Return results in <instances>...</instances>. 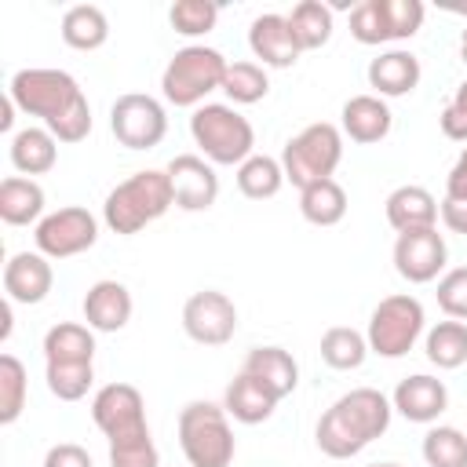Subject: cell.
<instances>
[{"mask_svg": "<svg viewBox=\"0 0 467 467\" xmlns=\"http://www.w3.org/2000/svg\"><path fill=\"white\" fill-rule=\"evenodd\" d=\"M339 161H343V131L336 124H328V120L306 124L281 150L285 182H292L296 190H306V186H314L321 179H332Z\"/></svg>", "mask_w": 467, "mask_h": 467, "instance_id": "cell-7", "label": "cell"}, {"mask_svg": "<svg viewBox=\"0 0 467 467\" xmlns=\"http://www.w3.org/2000/svg\"><path fill=\"white\" fill-rule=\"evenodd\" d=\"M15 109H18V106H15L11 99L0 102V131H11V124H15Z\"/></svg>", "mask_w": 467, "mask_h": 467, "instance_id": "cell-46", "label": "cell"}, {"mask_svg": "<svg viewBox=\"0 0 467 467\" xmlns=\"http://www.w3.org/2000/svg\"><path fill=\"white\" fill-rule=\"evenodd\" d=\"M109 467H161V452L150 434L117 441V445H109Z\"/></svg>", "mask_w": 467, "mask_h": 467, "instance_id": "cell-41", "label": "cell"}, {"mask_svg": "<svg viewBox=\"0 0 467 467\" xmlns=\"http://www.w3.org/2000/svg\"><path fill=\"white\" fill-rule=\"evenodd\" d=\"M0 219L7 226H29L44 219V190L26 175H7L0 182Z\"/></svg>", "mask_w": 467, "mask_h": 467, "instance_id": "cell-26", "label": "cell"}, {"mask_svg": "<svg viewBox=\"0 0 467 467\" xmlns=\"http://www.w3.org/2000/svg\"><path fill=\"white\" fill-rule=\"evenodd\" d=\"M58 161V139L47 128H22L11 135V164L22 175H47Z\"/></svg>", "mask_w": 467, "mask_h": 467, "instance_id": "cell-25", "label": "cell"}, {"mask_svg": "<svg viewBox=\"0 0 467 467\" xmlns=\"http://www.w3.org/2000/svg\"><path fill=\"white\" fill-rule=\"evenodd\" d=\"M390 124H394V113L379 95H354L343 102L339 131L358 146H372V142L387 139Z\"/></svg>", "mask_w": 467, "mask_h": 467, "instance_id": "cell-18", "label": "cell"}, {"mask_svg": "<svg viewBox=\"0 0 467 467\" xmlns=\"http://www.w3.org/2000/svg\"><path fill=\"white\" fill-rule=\"evenodd\" d=\"M51 285H55V270L40 252H15L4 263V292L11 303H26V306L44 303Z\"/></svg>", "mask_w": 467, "mask_h": 467, "instance_id": "cell-16", "label": "cell"}, {"mask_svg": "<svg viewBox=\"0 0 467 467\" xmlns=\"http://www.w3.org/2000/svg\"><path fill=\"white\" fill-rule=\"evenodd\" d=\"M179 449L190 467H230L237 441L226 409L215 401H190L179 412Z\"/></svg>", "mask_w": 467, "mask_h": 467, "instance_id": "cell-6", "label": "cell"}, {"mask_svg": "<svg viewBox=\"0 0 467 467\" xmlns=\"http://www.w3.org/2000/svg\"><path fill=\"white\" fill-rule=\"evenodd\" d=\"M383 208H387V223H390L398 234L427 230V226L438 223V201H434V193L423 190V186H412V182L390 190V197H387Z\"/></svg>", "mask_w": 467, "mask_h": 467, "instance_id": "cell-22", "label": "cell"}, {"mask_svg": "<svg viewBox=\"0 0 467 467\" xmlns=\"http://www.w3.org/2000/svg\"><path fill=\"white\" fill-rule=\"evenodd\" d=\"M387 7V22H390V40H409L420 33L427 7L420 0H383Z\"/></svg>", "mask_w": 467, "mask_h": 467, "instance_id": "cell-40", "label": "cell"}, {"mask_svg": "<svg viewBox=\"0 0 467 467\" xmlns=\"http://www.w3.org/2000/svg\"><path fill=\"white\" fill-rule=\"evenodd\" d=\"M423 303L409 292H398V296H387L376 303L372 317H368V350L379 354V358H405L416 339L423 336Z\"/></svg>", "mask_w": 467, "mask_h": 467, "instance_id": "cell-8", "label": "cell"}, {"mask_svg": "<svg viewBox=\"0 0 467 467\" xmlns=\"http://www.w3.org/2000/svg\"><path fill=\"white\" fill-rule=\"evenodd\" d=\"M62 40L73 51H95L109 40V18L95 4H73L62 15Z\"/></svg>", "mask_w": 467, "mask_h": 467, "instance_id": "cell-27", "label": "cell"}, {"mask_svg": "<svg viewBox=\"0 0 467 467\" xmlns=\"http://www.w3.org/2000/svg\"><path fill=\"white\" fill-rule=\"evenodd\" d=\"M420 58L412 51H383L368 62V88L379 95V99H401L409 91H416L420 84Z\"/></svg>", "mask_w": 467, "mask_h": 467, "instance_id": "cell-20", "label": "cell"}, {"mask_svg": "<svg viewBox=\"0 0 467 467\" xmlns=\"http://www.w3.org/2000/svg\"><path fill=\"white\" fill-rule=\"evenodd\" d=\"M11 336V299L0 306V339H7Z\"/></svg>", "mask_w": 467, "mask_h": 467, "instance_id": "cell-47", "label": "cell"}, {"mask_svg": "<svg viewBox=\"0 0 467 467\" xmlns=\"http://www.w3.org/2000/svg\"><path fill=\"white\" fill-rule=\"evenodd\" d=\"M285 186V168L281 161L266 157V153H252L244 164H237V190L248 201H266Z\"/></svg>", "mask_w": 467, "mask_h": 467, "instance_id": "cell-30", "label": "cell"}, {"mask_svg": "<svg viewBox=\"0 0 467 467\" xmlns=\"http://www.w3.org/2000/svg\"><path fill=\"white\" fill-rule=\"evenodd\" d=\"M171 204H175V193H171L168 171L146 168V171L128 175L124 182H117V186L106 193L102 219H106V226H109L113 234L131 237V234L146 230L150 223H157Z\"/></svg>", "mask_w": 467, "mask_h": 467, "instance_id": "cell-3", "label": "cell"}, {"mask_svg": "<svg viewBox=\"0 0 467 467\" xmlns=\"http://www.w3.org/2000/svg\"><path fill=\"white\" fill-rule=\"evenodd\" d=\"M7 99L40 117L58 142H84L91 131V106L80 84L66 69H18L7 84Z\"/></svg>", "mask_w": 467, "mask_h": 467, "instance_id": "cell-1", "label": "cell"}, {"mask_svg": "<svg viewBox=\"0 0 467 467\" xmlns=\"http://www.w3.org/2000/svg\"><path fill=\"white\" fill-rule=\"evenodd\" d=\"M368 467H401V463H368Z\"/></svg>", "mask_w": 467, "mask_h": 467, "instance_id": "cell-49", "label": "cell"}, {"mask_svg": "<svg viewBox=\"0 0 467 467\" xmlns=\"http://www.w3.org/2000/svg\"><path fill=\"white\" fill-rule=\"evenodd\" d=\"M26 394H29V379H26V365L15 354H0V423H15L26 409Z\"/></svg>", "mask_w": 467, "mask_h": 467, "instance_id": "cell-34", "label": "cell"}, {"mask_svg": "<svg viewBox=\"0 0 467 467\" xmlns=\"http://www.w3.org/2000/svg\"><path fill=\"white\" fill-rule=\"evenodd\" d=\"M190 135L208 164H244L255 150V128L226 102H204L190 117Z\"/></svg>", "mask_w": 467, "mask_h": 467, "instance_id": "cell-5", "label": "cell"}, {"mask_svg": "<svg viewBox=\"0 0 467 467\" xmlns=\"http://www.w3.org/2000/svg\"><path fill=\"white\" fill-rule=\"evenodd\" d=\"M299 212L314 226H336L347 215V190L336 179H321V182L299 190Z\"/></svg>", "mask_w": 467, "mask_h": 467, "instance_id": "cell-28", "label": "cell"}, {"mask_svg": "<svg viewBox=\"0 0 467 467\" xmlns=\"http://www.w3.org/2000/svg\"><path fill=\"white\" fill-rule=\"evenodd\" d=\"M288 26H292L299 51H317L332 36V7L321 0H299L288 15Z\"/></svg>", "mask_w": 467, "mask_h": 467, "instance_id": "cell-29", "label": "cell"}, {"mask_svg": "<svg viewBox=\"0 0 467 467\" xmlns=\"http://www.w3.org/2000/svg\"><path fill=\"white\" fill-rule=\"evenodd\" d=\"M420 452L427 467H467V434L456 427H431Z\"/></svg>", "mask_w": 467, "mask_h": 467, "instance_id": "cell-35", "label": "cell"}, {"mask_svg": "<svg viewBox=\"0 0 467 467\" xmlns=\"http://www.w3.org/2000/svg\"><path fill=\"white\" fill-rule=\"evenodd\" d=\"M390 398L379 394L376 387H358L347 390L343 398H336L328 405V412L317 420V449L328 460H350L358 456L365 445H372L379 434H387L390 427Z\"/></svg>", "mask_w": 467, "mask_h": 467, "instance_id": "cell-2", "label": "cell"}, {"mask_svg": "<svg viewBox=\"0 0 467 467\" xmlns=\"http://www.w3.org/2000/svg\"><path fill=\"white\" fill-rule=\"evenodd\" d=\"M241 372H248L259 383H266L277 398H288L296 390V383H299V365L285 347H252L244 365H241Z\"/></svg>", "mask_w": 467, "mask_h": 467, "instance_id": "cell-23", "label": "cell"}, {"mask_svg": "<svg viewBox=\"0 0 467 467\" xmlns=\"http://www.w3.org/2000/svg\"><path fill=\"white\" fill-rule=\"evenodd\" d=\"M44 467H91V452L77 441H58L44 452Z\"/></svg>", "mask_w": 467, "mask_h": 467, "instance_id": "cell-43", "label": "cell"}, {"mask_svg": "<svg viewBox=\"0 0 467 467\" xmlns=\"http://www.w3.org/2000/svg\"><path fill=\"white\" fill-rule=\"evenodd\" d=\"M350 36L358 44H387L390 40V22L383 0H361L350 7Z\"/></svg>", "mask_w": 467, "mask_h": 467, "instance_id": "cell-37", "label": "cell"}, {"mask_svg": "<svg viewBox=\"0 0 467 467\" xmlns=\"http://www.w3.org/2000/svg\"><path fill=\"white\" fill-rule=\"evenodd\" d=\"M168 179H171V193H175V208L182 212H204L215 204L219 197V175L215 168L197 157V153H179L168 161Z\"/></svg>", "mask_w": 467, "mask_h": 467, "instance_id": "cell-14", "label": "cell"}, {"mask_svg": "<svg viewBox=\"0 0 467 467\" xmlns=\"http://www.w3.org/2000/svg\"><path fill=\"white\" fill-rule=\"evenodd\" d=\"M33 241H36V252L47 259H73L99 241V219L88 208L69 204L44 215L33 230Z\"/></svg>", "mask_w": 467, "mask_h": 467, "instance_id": "cell-11", "label": "cell"}, {"mask_svg": "<svg viewBox=\"0 0 467 467\" xmlns=\"http://www.w3.org/2000/svg\"><path fill=\"white\" fill-rule=\"evenodd\" d=\"M168 22L182 36H204L219 22V4H212V0H175L168 7Z\"/></svg>", "mask_w": 467, "mask_h": 467, "instance_id": "cell-36", "label": "cell"}, {"mask_svg": "<svg viewBox=\"0 0 467 467\" xmlns=\"http://www.w3.org/2000/svg\"><path fill=\"white\" fill-rule=\"evenodd\" d=\"M445 259H449V248H445V237L438 234V226L409 230V234H398V241H394V270L409 285L434 281L445 270Z\"/></svg>", "mask_w": 467, "mask_h": 467, "instance_id": "cell-13", "label": "cell"}, {"mask_svg": "<svg viewBox=\"0 0 467 467\" xmlns=\"http://www.w3.org/2000/svg\"><path fill=\"white\" fill-rule=\"evenodd\" d=\"M445 197L467 201V146H463V153L456 157V164L449 168V175H445Z\"/></svg>", "mask_w": 467, "mask_h": 467, "instance_id": "cell-44", "label": "cell"}, {"mask_svg": "<svg viewBox=\"0 0 467 467\" xmlns=\"http://www.w3.org/2000/svg\"><path fill=\"white\" fill-rule=\"evenodd\" d=\"M182 328L201 347H223L237 332V306L226 292L204 288L182 303Z\"/></svg>", "mask_w": 467, "mask_h": 467, "instance_id": "cell-12", "label": "cell"}, {"mask_svg": "<svg viewBox=\"0 0 467 467\" xmlns=\"http://www.w3.org/2000/svg\"><path fill=\"white\" fill-rule=\"evenodd\" d=\"M226 58L223 51L215 47H204V44H186L179 47L164 73H161V95L171 102V106H204V99L212 91H223V77H226Z\"/></svg>", "mask_w": 467, "mask_h": 467, "instance_id": "cell-4", "label": "cell"}, {"mask_svg": "<svg viewBox=\"0 0 467 467\" xmlns=\"http://www.w3.org/2000/svg\"><path fill=\"white\" fill-rule=\"evenodd\" d=\"M223 91L234 106H252V102L266 99V91H270L266 69L259 62H230L226 77H223Z\"/></svg>", "mask_w": 467, "mask_h": 467, "instance_id": "cell-33", "label": "cell"}, {"mask_svg": "<svg viewBox=\"0 0 467 467\" xmlns=\"http://www.w3.org/2000/svg\"><path fill=\"white\" fill-rule=\"evenodd\" d=\"M91 420H95V427L106 434L109 445L131 441V438H146V434H150L146 401H142L139 387H131V383H106V387L91 398Z\"/></svg>", "mask_w": 467, "mask_h": 467, "instance_id": "cell-9", "label": "cell"}, {"mask_svg": "<svg viewBox=\"0 0 467 467\" xmlns=\"http://www.w3.org/2000/svg\"><path fill=\"white\" fill-rule=\"evenodd\" d=\"M390 405L394 412H401L409 423H434L445 409H449V390L438 376H427V372H416V376H405L394 394H390Z\"/></svg>", "mask_w": 467, "mask_h": 467, "instance_id": "cell-17", "label": "cell"}, {"mask_svg": "<svg viewBox=\"0 0 467 467\" xmlns=\"http://www.w3.org/2000/svg\"><path fill=\"white\" fill-rule=\"evenodd\" d=\"M95 336L80 321H58L44 336V361L47 365H91Z\"/></svg>", "mask_w": 467, "mask_h": 467, "instance_id": "cell-24", "label": "cell"}, {"mask_svg": "<svg viewBox=\"0 0 467 467\" xmlns=\"http://www.w3.org/2000/svg\"><path fill=\"white\" fill-rule=\"evenodd\" d=\"M84 321L91 332H120L131 321V292L120 281H95L84 296Z\"/></svg>", "mask_w": 467, "mask_h": 467, "instance_id": "cell-19", "label": "cell"}, {"mask_svg": "<svg viewBox=\"0 0 467 467\" xmlns=\"http://www.w3.org/2000/svg\"><path fill=\"white\" fill-rule=\"evenodd\" d=\"M248 47L259 58V66H270V69H288L303 55L299 44H296V36H292L288 15H274V11L252 18V26H248Z\"/></svg>", "mask_w": 467, "mask_h": 467, "instance_id": "cell-15", "label": "cell"}, {"mask_svg": "<svg viewBox=\"0 0 467 467\" xmlns=\"http://www.w3.org/2000/svg\"><path fill=\"white\" fill-rule=\"evenodd\" d=\"M427 361L438 368H460L467 361V325L463 321H438L423 339Z\"/></svg>", "mask_w": 467, "mask_h": 467, "instance_id": "cell-32", "label": "cell"}, {"mask_svg": "<svg viewBox=\"0 0 467 467\" xmlns=\"http://www.w3.org/2000/svg\"><path fill=\"white\" fill-rule=\"evenodd\" d=\"M438 306L445 310V317L452 321H467V266L445 270L438 281Z\"/></svg>", "mask_w": 467, "mask_h": 467, "instance_id": "cell-39", "label": "cell"}, {"mask_svg": "<svg viewBox=\"0 0 467 467\" xmlns=\"http://www.w3.org/2000/svg\"><path fill=\"white\" fill-rule=\"evenodd\" d=\"M438 124H441V135H445V139L467 142V80L452 91V99H449L445 109L438 113Z\"/></svg>", "mask_w": 467, "mask_h": 467, "instance_id": "cell-42", "label": "cell"}, {"mask_svg": "<svg viewBox=\"0 0 467 467\" xmlns=\"http://www.w3.org/2000/svg\"><path fill=\"white\" fill-rule=\"evenodd\" d=\"M438 212H441V223H445L452 234H463V237H467V201H452V197H445Z\"/></svg>", "mask_w": 467, "mask_h": 467, "instance_id": "cell-45", "label": "cell"}, {"mask_svg": "<svg viewBox=\"0 0 467 467\" xmlns=\"http://www.w3.org/2000/svg\"><path fill=\"white\" fill-rule=\"evenodd\" d=\"M277 401H281V398H277L266 383H259L255 376H248V372H237V376L230 379L226 394H223L226 416H234L237 423H248V427L270 420L274 409H277Z\"/></svg>", "mask_w": 467, "mask_h": 467, "instance_id": "cell-21", "label": "cell"}, {"mask_svg": "<svg viewBox=\"0 0 467 467\" xmlns=\"http://www.w3.org/2000/svg\"><path fill=\"white\" fill-rule=\"evenodd\" d=\"M368 358V339L358 332V328H347V325H336L321 336V361L336 372H350V368H361V361Z\"/></svg>", "mask_w": 467, "mask_h": 467, "instance_id": "cell-31", "label": "cell"}, {"mask_svg": "<svg viewBox=\"0 0 467 467\" xmlns=\"http://www.w3.org/2000/svg\"><path fill=\"white\" fill-rule=\"evenodd\" d=\"M109 131L128 150H153L168 135V113L153 95L128 91L109 109Z\"/></svg>", "mask_w": 467, "mask_h": 467, "instance_id": "cell-10", "label": "cell"}, {"mask_svg": "<svg viewBox=\"0 0 467 467\" xmlns=\"http://www.w3.org/2000/svg\"><path fill=\"white\" fill-rule=\"evenodd\" d=\"M460 55H463V62H467V29H463V36H460Z\"/></svg>", "mask_w": 467, "mask_h": 467, "instance_id": "cell-48", "label": "cell"}, {"mask_svg": "<svg viewBox=\"0 0 467 467\" xmlns=\"http://www.w3.org/2000/svg\"><path fill=\"white\" fill-rule=\"evenodd\" d=\"M44 379L58 401H80L88 394V387L95 383V368L91 365H47Z\"/></svg>", "mask_w": 467, "mask_h": 467, "instance_id": "cell-38", "label": "cell"}]
</instances>
